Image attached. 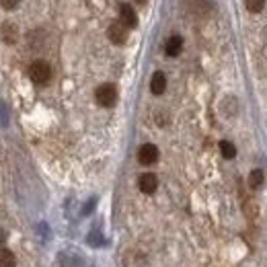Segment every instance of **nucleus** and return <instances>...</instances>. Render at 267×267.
Masks as SVG:
<instances>
[{"mask_svg": "<svg viewBox=\"0 0 267 267\" xmlns=\"http://www.w3.org/2000/svg\"><path fill=\"white\" fill-rule=\"evenodd\" d=\"M29 76H31V80H33L35 84H47L49 78H51V68H49L47 62L37 60V62L31 64V68H29Z\"/></svg>", "mask_w": 267, "mask_h": 267, "instance_id": "1", "label": "nucleus"}, {"mask_svg": "<svg viewBox=\"0 0 267 267\" xmlns=\"http://www.w3.org/2000/svg\"><path fill=\"white\" fill-rule=\"evenodd\" d=\"M95 99L101 107H113L117 101V88L113 84H101L95 93Z\"/></svg>", "mask_w": 267, "mask_h": 267, "instance_id": "2", "label": "nucleus"}, {"mask_svg": "<svg viewBox=\"0 0 267 267\" xmlns=\"http://www.w3.org/2000/svg\"><path fill=\"white\" fill-rule=\"evenodd\" d=\"M138 160L142 165H154L158 160V148L154 144H142L140 150H138Z\"/></svg>", "mask_w": 267, "mask_h": 267, "instance_id": "3", "label": "nucleus"}, {"mask_svg": "<svg viewBox=\"0 0 267 267\" xmlns=\"http://www.w3.org/2000/svg\"><path fill=\"white\" fill-rule=\"evenodd\" d=\"M0 37H3V41L9 43V45L17 43V39H19V27L15 23H11V21L3 23V27H0Z\"/></svg>", "mask_w": 267, "mask_h": 267, "instance_id": "4", "label": "nucleus"}, {"mask_svg": "<svg viewBox=\"0 0 267 267\" xmlns=\"http://www.w3.org/2000/svg\"><path fill=\"white\" fill-rule=\"evenodd\" d=\"M138 187H140V191H144V193H154L156 187H158V179H156V175H152V173H144V175H140V179H138Z\"/></svg>", "mask_w": 267, "mask_h": 267, "instance_id": "5", "label": "nucleus"}, {"mask_svg": "<svg viewBox=\"0 0 267 267\" xmlns=\"http://www.w3.org/2000/svg\"><path fill=\"white\" fill-rule=\"evenodd\" d=\"M107 35H109V39H111L115 45H122V43H126V39H128L126 27H124L122 23H113L109 29H107Z\"/></svg>", "mask_w": 267, "mask_h": 267, "instance_id": "6", "label": "nucleus"}, {"mask_svg": "<svg viewBox=\"0 0 267 267\" xmlns=\"http://www.w3.org/2000/svg\"><path fill=\"white\" fill-rule=\"evenodd\" d=\"M120 19H122V25H124V27H136V25H138V15H136V11H134L130 5H122V9H120Z\"/></svg>", "mask_w": 267, "mask_h": 267, "instance_id": "7", "label": "nucleus"}, {"mask_svg": "<svg viewBox=\"0 0 267 267\" xmlns=\"http://www.w3.org/2000/svg\"><path fill=\"white\" fill-rule=\"evenodd\" d=\"M165 88H167V76L163 72H154V76L150 80V91L154 95H163Z\"/></svg>", "mask_w": 267, "mask_h": 267, "instance_id": "8", "label": "nucleus"}, {"mask_svg": "<svg viewBox=\"0 0 267 267\" xmlns=\"http://www.w3.org/2000/svg\"><path fill=\"white\" fill-rule=\"evenodd\" d=\"M181 49H183V39H181L179 35H173V37L167 41V45H165L167 56H171V58L179 56V53H181Z\"/></svg>", "mask_w": 267, "mask_h": 267, "instance_id": "9", "label": "nucleus"}, {"mask_svg": "<svg viewBox=\"0 0 267 267\" xmlns=\"http://www.w3.org/2000/svg\"><path fill=\"white\" fill-rule=\"evenodd\" d=\"M15 255L9 249H0V267H15Z\"/></svg>", "mask_w": 267, "mask_h": 267, "instance_id": "10", "label": "nucleus"}, {"mask_svg": "<svg viewBox=\"0 0 267 267\" xmlns=\"http://www.w3.org/2000/svg\"><path fill=\"white\" fill-rule=\"evenodd\" d=\"M220 152H222L224 158H234V156H236V148H234V144L228 142V140H222V142H220Z\"/></svg>", "mask_w": 267, "mask_h": 267, "instance_id": "11", "label": "nucleus"}, {"mask_svg": "<svg viewBox=\"0 0 267 267\" xmlns=\"http://www.w3.org/2000/svg\"><path fill=\"white\" fill-rule=\"evenodd\" d=\"M249 185L253 187V189H257V187H261L263 185V171H259V169H255L251 175H249Z\"/></svg>", "mask_w": 267, "mask_h": 267, "instance_id": "12", "label": "nucleus"}, {"mask_svg": "<svg viewBox=\"0 0 267 267\" xmlns=\"http://www.w3.org/2000/svg\"><path fill=\"white\" fill-rule=\"evenodd\" d=\"M245 5L251 13H259L263 7H265V0H245Z\"/></svg>", "mask_w": 267, "mask_h": 267, "instance_id": "13", "label": "nucleus"}, {"mask_svg": "<svg viewBox=\"0 0 267 267\" xmlns=\"http://www.w3.org/2000/svg\"><path fill=\"white\" fill-rule=\"evenodd\" d=\"M0 5H3V9H7V11H13L21 5V0H0Z\"/></svg>", "mask_w": 267, "mask_h": 267, "instance_id": "14", "label": "nucleus"}, {"mask_svg": "<svg viewBox=\"0 0 267 267\" xmlns=\"http://www.w3.org/2000/svg\"><path fill=\"white\" fill-rule=\"evenodd\" d=\"M7 122H9V117L5 115V105L0 103V124H3V126H7Z\"/></svg>", "mask_w": 267, "mask_h": 267, "instance_id": "15", "label": "nucleus"}, {"mask_svg": "<svg viewBox=\"0 0 267 267\" xmlns=\"http://www.w3.org/2000/svg\"><path fill=\"white\" fill-rule=\"evenodd\" d=\"M5 236H7V234H5V230L0 228V243H5Z\"/></svg>", "mask_w": 267, "mask_h": 267, "instance_id": "16", "label": "nucleus"}, {"mask_svg": "<svg viewBox=\"0 0 267 267\" xmlns=\"http://www.w3.org/2000/svg\"><path fill=\"white\" fill-rule=\"evenodd\" d=\"M136 3H138V5H144V3H146V0H136Z\"/></svg>", "mask_w": 267, "mask_h": 267, "instance_id": "17", "label": "nucleus"}]
</instances>
